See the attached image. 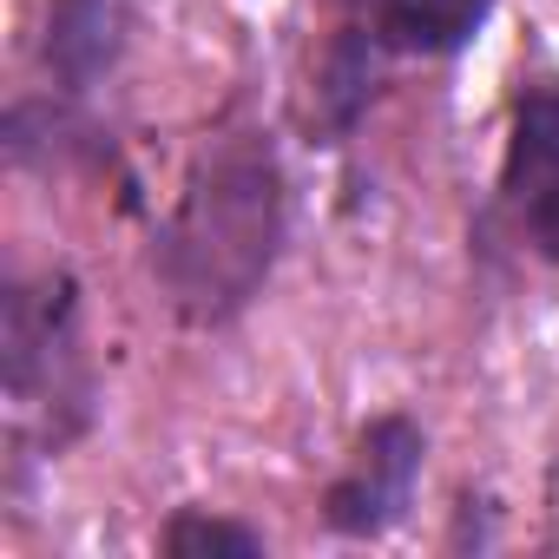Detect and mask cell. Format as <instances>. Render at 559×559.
Returning a JSON list of instances; mask_svg holds the SVG:
<instances>
[{"label": "cell", "instance_id": "cell-4", "mask_svg": "<svg viewBox=\"0 0 559 559\" xmlns=\"http://www.w3.org/2000/svg\"><path fill=\"white\" fill-rule=\"evenodd\" d=\"M132 40V0H53L47 14V73L60 93H93Z\"/></svg>", "mask_w": 559, "mask_h": 559}, {"label": "cell", "instance_id": "cell-2", "mask_svg": "<svg viewBox=\"0 0 559 559\" xmlns=\"http://www.w3.org/2000/svg\"><path fill=\"white\" fill-rule=\"evenodd\" d=\"M73 276H40V284H8L0 310V376H8L14 421H40L47 448H67L93 421V382L73 343Z\"/></svg>", "mask_w": 559, "mask_h": 559}, {"label": "cell", "instance_id": "cell-3", "mask_svg": "<svg viewBox=\"0 0 559 559\" xmlns=\"http://www.w3.org/2000/svg\"><path fill=\"white\" fill-rule=\"evenodd\" d=\"M421 461H428V435H421L408 415L369 421V435L356 441L349 474L323 493V520H330L343 539H376V533L402 526L408 507H415Z\"/></svg>", "mask_w": 559, "mask_h": 559}, {"label": "cell", "instance_id": "cell-10", "mask_svg": "<svg viewBox=\"0 0 559 559\" xmlns=\"http://www.w3.org/2000/svg\"><path fill=\"white\" fill-rule=\"evenodd\" d=\"M546 539H552V552H559V454H552V467H546Z\"/></svg>", "mask_w": 559, "mask_h": 559}, {"label": "cell", "instance_id": "cell-5", "mask_svg": "<svg viewBox=\"0 0 559 559\" xmlns=\"http://www.w3.org/2000/svg\"><path fill=\"white\" fill-rule=\"evenodd\" d=\"M493 0H382V40L408 53H454L480 34Z\"/></svg>", "mask_w": 559, "mask_h": 559}, {"label": "cell", "instance_id": "cell-1", "mask_svg": "<svg viewBox=\"0 0 559 559\" xmlns=\"http://www.w3.org/2000/svg\"><path fill=\"white\" fill-rule=\"evenodd\" d=\"M284 250V171L257 132L204 145L165 230H158V284L178 317L230 323Z\"/></svg>", "mask_w": 559, "mask_h": 559}, {"label": "cell", "instance_id": "cell-6", "mask_svg": "<svg viewBox=\"0 0 559 559\" xmlns=\"http://www.w3.org/2000/svg\"><path fill=\"white\" fill-rule=\"evenodd\" d=\"M507 191L533 198L539 185L559 178V86H539L513 106V139H507Z\"/></svg>", "mask_w": 559, "mask_h": 559}, {"label": "cell", "instance_id": "cell-9", "mask_svg": "<svg viewBox=\"0 0 559 559\" xmlns=\"http://www.w3.org/2000/svg\"><path fill=\"white\" fill-rule=\"evenodd\" d=\"M526 230H533L539 257H552V263H559V178H552V185H539V191L526 198Z\"/></svg>", "mask_w": 559, "mask_h": 559}, {"label": "cell", "instance_id": "cell-8", "mask_svg": "<svg viewBox=\"0 0 559 559\" xmlns=\"http://www.w3.org/2000/svg\"><path fill=\"white\" fill-rule=\"evenodd\" d=\"M362 106H369V40L349 27V34L336 40L330 67H323V112H330L336 132H349Z\"/></svg>", "mask_w": 559, "mask_h": 559}, {"label": "cell", "instance_id": "cell-7", "mask_svg": "<svg viewBox=\"0 0 559 559\" xmlns=\"http://www.w3.org/2000/svg\"><path fill=\"white\" fill-rule=\"evenodd\" d=\"M171 559H263V533H250V526H237V520H211V513H198V507H185L171 526H165V539H158Z\"/></svg>", "mask_w": 559, "mask_h": 559}]
</instances>
